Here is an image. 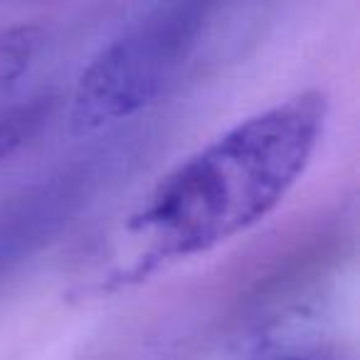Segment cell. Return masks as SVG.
<instances>
[{"label":"cell","mask_w":360,"mask_h":360,"mask_svg":"<svg viewBox=\"0 0 360 360\" xmlns=\"http://www.w3.org/2000/svg\"><path fill=\"white\" fill-rule=\"evenodd\" d=\"M328 96L306 89L212 139L155 183L126 232L139 245L131 276L205 255L271 215L323 139Z\"/></svg>","instance_id":"cell-1"},{"label":"cell","mask_w":360,"mask_h":360,"mask_svg":"<svg viewBox=\"0 0 360 360\" xmlns=\"http://www.w3.org/2000/svg\"><path fill=\"white\" fill-rule=\"evenodd\" d=\"M45 30L32 22H20L0 30V91L11 89L32 67L45 47Z\"/></svg>","instance_id":"cell-4"},{"label":"cell","mask_w":360,"mask_h":360,"mask_svg":"<svg viewBox=\"0 0 360 360\" xmlns=\"http://www.w3.org/2000/svg\"><path fill=\"white\" fill-rule=\"evenodd\" d=\"M55 106V96L42 94L25 101L0 106V163L15 155L30 139L40 134Z\"/></svg>","instance_id":"cell-3"},{"label":"cell","mask_w":360,"mask_h":360,"mask_svg":"<svg viewBox=\"0 0 360 360\" xmlns=\"http://www.w3.org/2000/svg\"><path fill=\"white\" fill-rule=\"evenodd\" d=\"M262 360H333V358L321 353V350H286V353L269 355V358H262Z\"/></svg>","instance_id":"cell-5"},{"label":"cell","mask_w":360,"mask_h":360,"mask_svg":"<svg viewBox=\"0 0 360 360\" xmlns=\"http://www.w3.org/2000/svg\"><path fill=\"white\" fill-rule=\"evenodd\" d=\"M222 0H155L94 57L72 94L70 126L89 136L150 106L178 77Z\"/></svg>","instance_id":"cell-2"}]
</instances>
